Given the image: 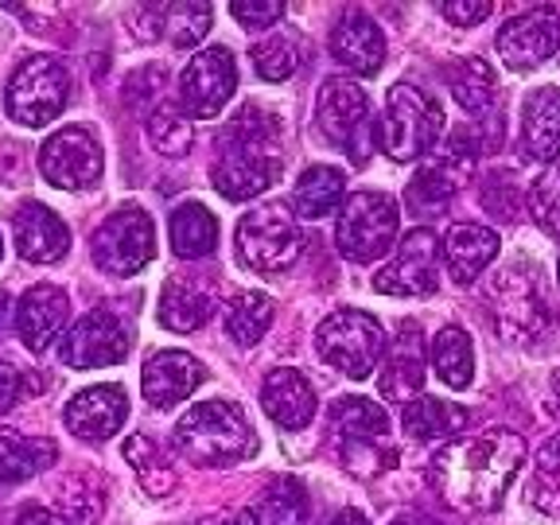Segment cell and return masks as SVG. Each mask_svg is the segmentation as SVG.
I'll return each instance as SVG.
<instances>
[{
    "instance_id": "44",
    "label": "cell",
    "mask_w": 560,
    "mask_h": 525,
    "mask_svg": "<svg viewBox=\"0 0 560 525\" xmlns=\"http://www.w3.org/2000/svg\"><path fill=\"white\" fill-rule=\"evenodd\" d=\"M440 12H444L452 24L471 27V24H479V20L490 16V12H494V4H490V0H444V4H440Z\"/></svg>"
},
{
    "instance_id": "2",
    "label": "cell",
    "mask_w": 560,
    "mask_h": 525,
    "mask_svg": "<svg viewBox=\"0 0 560 525\" xmlns=\"http://www.w3.org/2000/svg\"><path fill=\"white\" fill-rule=\"evenodd\" d=\"M284 156H280V137L272 114H265L261 105H242L230 125L222 129L219 160H214V191L226 195L234 202L257 199L277 184Z\"/></svg>"
},
{
    "instance_id": "15",
    "label": "cell",
    "mask_w": 560,
    "mask_h": 525,
    "mask_svg": "<svg viewBox=\"0 0 560 525\" xmlns=\"http://www.w3.org/2000/svg\"><path fill=\"white\" fill-rule=\"evenodd\" d=\"M129 347H132L129 327H125L114 312L97 307V312L82 315L79 324H74L67 335H62L59 359L67 362L70 370L117 366V362H125Z\"/></svg>"
},
{
    "instance_id": "12",
    "label": "cell",
    "mask_w": 560,
    "mask_h": 525,
    "mask_svg": "<svg viewBox=\"0 0 560 525\" xmlns=\"http://www.w3.org/2000/svg\"><path fill=\"white\" fill-rule=\"evenodd\" d=\"M102 144L90 129L82 125H70V129H59L55 137H47V144L39 149V172L51 187L59 191H86V187H97L102 179Z\"/></svg>"
},
{
    "instance_id": "5",
    "label": "cell",
    "mask_w": 560,
    "mask_h": 525,
    "mask_svg": "<svg viewBox=\"0 0 560 525\" xmlns=\"http://www.w3.org/2000/svg\"><path fill=\"white\" fill-rule=\"evenodd\" d=\"M440 132H444V114L436 97H429L412 82H394L385 97V117L377 121V144L385 149V156L397 164L420 160L429 149H436Z\"/></svg>"
},
{
    "instance_id": "3",
    "label": "cell",
    "mask_w": 560,
    "mask_h": 525,
    "mask_svg": "<svg viewBox=\"0 0 560 525\" xmlns=\"http://www.w3.org/2000/svg\"><path fill=\"white\" fill-rule=\"evenodd\" d=\"M175 447L195 467H230L257 452V436L234 401H202L175 424Z\"/></svg>"
},
{
    "instance_id": "43",
    "label": "cell",
    "mask_w": 560,
    "mask_h": 525,
    "mask_svg": "<svg viewBox=\"0 0 560 525\" xmlns=\"http://www.w3.org/2000/svg\"><path fill=\"white\" fill-rule=\"evenodd\" d=\"M230 12L242 27H272L284 16V4L280 0H234Z\"/></svg>"
},
{
    "instance_id": "31",
    "label": "cell",
    "mask_w": 560,
    "mask_h": 525,
    "mask_svg": "<svg viewBox=\"0 0 560 525\" xmlns=\"http://www.w3.org/2000/svg\"><path fill=\"white\" fill-rule=\"evenodd\" d=\"M347 191V175L331 164H312L296 179V191H292V207H296L300 219H327L335 207L342 202Z\"/></svg>"
},
{
    "instance_id": "41",
    "label": "cell",
    "mask_w": 560,
    "mask_h": 525,
    "mask_svg": "<svg viewBox=\"0 0 560 525\" xmlns=\"http://www.w3.org/2000/svg\"><path fill=\"white\" fill-rule=\"evenodd\" d=\"M529 214L545 234L560 237V164H549L529 187Z\"/></svg>"
},
{
    "instance_id": "47",
    "label": "cell",
    "mask_w": 560,
    "mask_h": 525,
    "mask_svg": "<svg viewBox=\"0 0 560 525\" xmlns=\"http://www.w3.org/2000/svg\"><path fill=\"white\" fill-rule=\"evenodd\" d=\"M202 525H261V514H257V510H237V514L210 517V522H202Z\"/></svg>"
},
{
    "instance_id": "8",
    "label": "cell",
    "mask_w": 560,
    "mask_h": 525,
    "mask_svg": "<svg viewBox=\"0 0 560 525\" xmlns=\"http://www.w3.org/2000/svg\"><path fill=\"white\" fill-rule=\"evenodd\" d=\"M304 249L296 210L284 202H261L237 222V261L254 272H284Z\"/></svg>"
},
{
    "instance_id": "7",
    "label": "cell",
    "mask_w": 560,
    "mask_h": 525,
    "mask_svg": "<svg viewBox=\"0 0 560 525\" xmlns=\"http://www.w3.org/2000/svg\"><path fill=\"white\" fill-rule=\"evenodd\" d=\"M315 350L327 366H335L339 374L354 377H370L385 359V331L374 315L359 312V307H342L331 312L315 331Z\"/></svg>"
},
{
    "instance_id": "42",
    "label": "cell",
    "mask_w": 560,
    "mask_h": 525,
    "mask_svg": "<svg viewBox=\"0 0 560 525\" xmlns=\"http://www.w3.org/2000/svg\"><path fill=\"white\" fill-rule=\"evenodd\" d=\"M517 202H522V191L514 187V175L490 172L487 179H482V207H487L490 214L514 219V214H517Z\"/></svg>"
},
{
    "instance_id": "27",
    "label": "cell",
    "mask_w": 560,
    "mask_h": 525,
    "mask_svg": "<svg viewBox=\"0 0 560 525\" xmlns=\"http://www.w3.org/2000/svg\"><path fill=\"white\" fill-rule=\"evenodd\" d=\"M59 459L55 440L24 436L16 429H0V482H24L47 471Z\"/></svg>"
},
{
    "instance_id": "30",
    "label": "cell",
    "mask_w": 560,
    "mask_h": 525,
    "mask_svg": "<svg viewBox=\"0 0 560 525\" xmlns=\"http://www.w3.org/2000/svg\"><path fill=\"white\" fill-rule=\"evenodd\" d=\"M331 429L342 444H382L389 436V417L370 397H339L331 405Z\"/></svg>"
},
{
    "instance_id": "22",
    "label": "cell",
    "mask_w": 560,
    "mask_h": 525,
    "mask_svg": "<svg viewBox=\"0 0 560 525\" xmlns=\"http://www.w3.org/2000/svg\"><path fill=\"white\" fill-rule=\"evenodd\" d=\"M331 59L354 74H377L385 62V35L366 12H347L331 27Z\"/></svg>"
},
{
    "instance_id": "32",
    "label": "cell",
    "mask_w": 560,
    "mask_h": 525,
    "mask_svg": "<svg viewBox=\"0 0 560 525\" xmlns=\"http://www.w3.org/2000/svg\"><path fill=\"white\" fill-rule=\"evenodd\" d=\"M455 191H459V179L436 160V164L420 167L409 179V187H405V207H409L412 219H440V214H447V207H452Z\"/></svg>"
},
{
    "instance_id": "13",
    "label": "cell",
    "mask_w": 560,
    "mask_h": 525,
    "mask_svg": "<svg viewBox=\"0 0 560 525\" xmlns=\"http://www.w3.org/2000/svg\"><path fill=\"white\" fill-rule=\"evenodd\" d=\"M234 90L237 67L226 47H207V51L191 55V62L179 74V105L187 117H199V121H214L234 97Z\"/></svg>"
},
{
    "instance_id": "29",
    "label": "cell",
    "mask_w": 560,
    "mask_h": 525,
    "mask_svg": "<svg viewBox=\"0 0 560 525\" xmlns=\"http://www.w3.org/2000/svg\"><path fill=\"white\" fill-rule=\"evenodd\" d=\"M172 249L184 261H202L219 249V219L202 202H184L172 214Z\"/></svg>"
},
{
    "instance_id": "10",
    "label": "cell",
    "mask_w": 560,
    "mask_h": 525,
    "mask_svg": "<svg viewBox=\"0 0 560 525\" xmlns=\"http://www.w3.org/2000/svg\"><path fill=\"white\" fill-rule=\"evenodd\" d=\"M70 97V74L59 59L51 55H32L16 67V74L9 79V117L27 129L55 121L62 114V105Z\"/></svg>"
},
{
    "instance_id": "6",
    "label": "cell",
    "mask_w": 560,
    "mask_h": 525,
    "mask_svg": "<svg viewBox=\"0 0 560 525\" xmlns=\"http://www.w3.org/2000/svg\"><path fill=\"white\" fill-rule=\"evenodd\" d=\"M315 121L335 149L347 152L350 164H366L377 140V121L370 117V97L359 82L327 79L324 90H319V102H315Z\"/></svg>"
},
{
    "instance_id": "14",
    "label": "cell",
    "mask_w": 560,
    "mask_h": 525,
    "mask_svg": "<svg viewBox=\"0 0 560 525\" xmlns=\"http://www.w3.org/2000/svg\"><path fill=\"white\" fill-rule=\"evenodd\" d=\"M440 257H444L440 237L432 234V230L417 226L412 234H405L394 261L374 277V292H382V296H401V300L432 296V292H436Z\"/></svg>"
},
{
    "instance_id": "1",
    "label": "cell",
    "mask_w": 560,
    "mask_h": 525,
    "mask_svg": "<svg viewBox=\"0 0 560 525\" xmlns=\"http://www.w3.org/2000/svg\"><path fill=\"white\" fill-rule=\"evenodd\" d=\"M525 459V440L510 429H479L471 436H459L436 455L432 479L440 499L464 514L494 510L506 494L510 479Z\"/></svg>"
},
{
    "instance_id": "49",
    "label": "cell",
    "mask_w": 560,
    "mask_h": 525,
    "mask_svg": "<svg viewBox=\"0 0 560 525\" xmlns=\"http://www.w3.org/2000/svg\"><path fill=\"white\" fill-rule=\"evenodd\" d=\"M9 319H12V300H9V292L0 289V335H4V327H9Z\"/></svg>"
},
{
    "instance_id": "34",
    "label": "cell",
    "mask_w": 560,
    "mask_h": 525,
    "mask_svg": "<svg viewBox=\"0 0 560 525\" xmlns=\"http://www.w3.org/2000/svg\"><path fill=\"white\" fill-rule=\"evenodd\" d=\"M432 370L444 385L452 389H467L475 377V347L471 335L459 331V327H444V331L432 339Z\"/></svg>"
},
{
    "instance_id": "48",
    "label": "cell",
    "mask_w": 560,
    "mask_h": 525,
    "mask_svg": "<svg viewBox=\"0 0 560 525\" xmlns=\"http://www.w3.org/2000/svg\"><path fill=\"white\" fill-rule=\"evenodd\" d=\"M327 525H370V522H366V514H362V510H339V514H335Z\"/></svg>"
},
{
    "instance_id": "28",
    "label": "cell",
    "mask_w": 560,
    "mask_h": 525,
    "mask_svg": "<svg viewBox=\"0 0 560 525\" xmlns=\"http://www.w3.org/2000/svg\"><path fill=\"white\" fill-rule=\"evenodd\" d=\"M467 420H471V412H467L464 405L440 401V397H417V401L405 405L401 424L412 440L432 444V440H447V436H455V432H464Z\"/></svg>"
},
{
    "instance_id": "26",
    "label": "cell",
    "mask_w": 560,
    "mask_h": 525,
    "mask_svg": "<svg viewBox=\"0 0 560 525\" xmlns=\"http://www.w3.org/2000/svg\"><path fill=\"white\" fill-rule=\"evenodd\" d=\"M494 254H499V234L479 226V222H459L444 237V261L455 284H471L494 261Z\"/></svg>"
},
{
    "instance_id": "19",
    "label": "cell",
    "mask_w": 560,
    "mask_h": 525,
    "mask_svg": "<svg viewBox=\"0 0 560 525\" xmlns=\"http://www.w3.org/2000/svg\"><path fill=\"white\" fill-rule=\"evenodd\" d=\"M202 382H207V370L187 350H156L140 370V385L152 409H172L184 397H191Z\"/></svg>"
},
{
    "instance_id": "21",
    "label": "cell",
    "mask_w": 560,
    "mask_h": 525,
    "mask_svg": "<svg viewBox=\"0 0 560 525\" xmlns=\"http://www.w3.org/2000/svg\"><path fill=\"white\" fill-rule=\"evenodd\" d=\"M67 319H70V300L55 284H35L16 304V331L24 339V347L35 350V354L59 339Z\"/></svg>"
},
{
    "instance_id": "11",
    "label": "cell",
    "mask_w": 560,
    "mask_h": 525,
    "mask_svg": "<svg viewBox=\"0 0 560 525\" xmlns=\"http://www.w3.org/2000/svg\"><path fill=\"white\" fill-rule=\"evenodd\" d=\"M90 254H94V265L102 272H114V277H132V272H140L156 257V226H152L149 210L132 207V202L114 210V214L94 230Z\"/></svg>"
},
{
    "instance_id": "4",
    "label": "cell",
    "mask_w": 560,
    "mask_h": 525,
    "mask_svg": "<svg viewBox=\"0 0 560 525\" xmlns=\"http://www.w3.org/2000/svg\"><path fill=\"white\" fill-rule=\"evenodd\" d=\"M487 300L502 339L517 342V347L541 342L557 327V307H552L549 292H545V280L537 277V265H506L499 277L490 280Z\"/></svg>"
},
{
    "instance_id": "35",
    "label": "cell",
    "mask_w": 560,
    "mask_h": 525,
    "mask_svg": "<svg viewBox=\"0 0 560 525\" xmlns=\"http://www.w3.org/2000/svg\"><path fill=\"white\" fill-rule=\"evenodd\" d=\"M272 324V300L265 292H242L226 307V335L242 347H254Z\"/></svg>"
},
{
    "instance_id": "46",
    "label": "cell",
    "mask_w": 560,
    "mask_h": 525,
    "mask_svg": "<svg viewBox=\"0 0 560 525\" xmlns=\"http://www.w3.org/2000/svg\"><path fill=\"white\" fill-rule=\"evenodd\" d=\"M16 525H70V517L55 514V510H44V506H27L24 514L16 517Z\"/></svg>"
},
{
    "instance_id": "20",
    "label": "cell",
    "mask_w": 560,
    "mask_h": 525,
    "mask_svg": "<svg viewBox=\"0 0 560 525\" xmlns=\"http://www.w3.org/2000/svg\"><path fill=\"white\" fill-rule=\"evenodd\" d=\"M12 242H16V254L24 261L51 265L70 249V230L51 207L27 202V207L16 210V219H12Z\"/></svg>"
},
{
    "instance_id": "25",
    "label": "cell",
    "mask_w": 560,
    "mask_h": 525,
    "mask_svg": "<svg viewBox=\"0 0 560 525\" xmlns=\"http://www.w3.org/2000/svg\"><path fill=\"white\" fill-rule=\"evenodd\" d=\"M420 385H424V354H420V331L417 324H401V335H397L394 350L385 354V366L377 374V389L389 401H417Z\"/></svg>"
},
{
    "instance_id": "51",
    "label": "cell",
    "mask_w": 560,
    "mask_h": 525,
    "mask_svg": "<svg viewBox=\"0 0 560 525\" xmlns=\"http://www.w3.org/2000/svg\"><path fill=\"white\" fill-rule=\"evenodd\" d=\"M389 525H417L412 517H397V522H389Z\"/></svg>"
},
{
    "instance_id": "36",
    "label": "cell",
    "mask_w": 560,
    "mask_h": 525,
    "mask_svg": "<svg viewBox=\"0 0 560 525\" xmlns=\"http://www.w3.org/2000/svg\"><path fill=\"white\" fill-rule=\"evenodd\" d=\"M149 140L164 156H184L191 149V117L184 114V105L164 102L149 114Z\"/></svg>"
},
{
    "instance_id": "50",
    "label": "cell",
    "mask_w": 560,
    "mask_h": 525,
    "mask_svg": "<svg viewBox=\"0 0 560 525\" xmlns=\"http://www.w3.org/2000/svg\"><path fill=\"white\" fill-rule=\"evenodd\" d=\"M552 397H557V409H560V370L552 374Z\"/></svg>"
},
{
    "instance_id": "18",
    "label": "cell",
    "mask_w": 560,
    "mask_h": 525,
    "mask_svg": "<svg viewBox=\"0 0 560 525\" xmlns=\"http://www.w3.org/2000/svg\"><path fill=\"white\" fill-rule=\"evenodd\" d=\"M214 307H219V284L214 280L199 277V272H175L164 284V292H160L156 315L167 331L187 335V331H199L210 315H214Z\"/></svg>"
},
{
    "instance_id": "16",
    "label": "cell",
    "mask_w": 560,
    "mask_h": 525,
    "mask_svg": "<svg viewBox=\"0 0 560 525\" xmlns=\"http://www.w3.org/2000/svg\"><path fill=\"white\" fill-rule=\"evenodd\" d=\"M499 47L502 62L510 70H534L545 59H552L560 47V16L552 9H529L522 16L506 20L499 27Z\"/></svg>"
},
{
    "instance_id": "24",
    "label": "cell",
    "mask_w": 560,
    "mask_h": 525,
    "mask_svg": "<svg viewBox=\"0 0 560 525\" xmlns=\"http://www.w3.org/2000/svg\"><path fill=\"white\" fill-rule=\"evenodd\" d=\"M522 149L529 160H560V86H537L522 105Z\"/></svg>"
},
{
    "instance_id": "9",
    "label": "cell",
    "mask_w": 560,
    "mask_h": 525,
    "mask_svg": "<svg viewBox=\"0 0 560 525\" xmlns=\"http://www.w3.org/2000/svg\"><path fill=\"white\" fill-rule=\"evenodd\" d=\"M397 226H401V210L389 195L359 191L342 202L339 222H335V245L342 257L359 265L382 261L397 245Z\"/></svg>"
},
{
    "instance_id": "45",
    "label": "cell",
    "mask_w": 560,
    "mask_h": 525,
    "mask_svg": "<svg viewBox=\"0 0 560 525\" xmlns=\"http://www.w3.org/2000/svg\"><path fill=\"white\" fill-rule=\"evenodd\" d=\"M27 377L20 374L12 362H0V412H9L12 405L20 401V394H24Z\"/></svg>"
},
{
    "instance_id": "39",
    "label": "cell",
    "mask_w": 560,
    "mask_h": 525,
    "mask_svg": "<svg viewBox=\"0 0 560 525\" xmlns=\"http://www.w3.org/2000/svg\"><path fill=\"white\" fill-rule=\"evenodd\" d=\"M254 67L265 82H284L296 74L300 67V47L289 32H272L269 39L254 47Z\"/></svg>"
},
{
    "instance_id": "33",
    "label": "cell",
    "mask_w": 560,
    "mask_h": 525,
    "mask_svg": "<svg viewBox=\"0 0 560 525\" xmlns=\"http://www.w3.org/2000/svg\"><path fill=\"white\" fill-rule=\"evenodd\" d=\"M447 86H452L455 102L475 117H487L494 109V102H499V79H494L490 62L471 59V55L447 70Z\"/></svg>"
},
{
    "instance_id": "37",
    "label": "cell",
    "mask_w": 560,
    "mask_h": 525,
    "mask_svg": "<svg viewBox=\"0 0 560 525\" xmlns=\"http://www.w3.org/2000/svg\"><path fill=\"white\" fill-rule=\"evenodd\" d=\"M125 459H129L132 471L140 475V482H144V490H149V494H160V499H164L167 490L175 487L172 467H167V459L160 455V447L152 444L149 436H129V440H125Z\"/></svg>"
},
{
    "instance_id": "23",
    "label": "cell",
    "mask_w": 560,
    "mask_h": 525,
    "mask_svg": "<svg viewBox=\"0 0 560 525\" xmlns=\"http://www.w3.org/2000/svg\"><path fill=\"white\" fill-rule=\"evenodd\" d=\"M261 409L280 429H307L315 417V389L300 370L280 366L265 377L261 385Z\"/></svg>"
},
{
    "instance_id": "52",
    "label": "cell",
    "mask_w": 560,
    "mask_h": 525,
    "mask_svg": "<svg viewBox=\"0 0 560 525\" xmlns=\"http://www.w3.org/2000/svg\"><path fill=\"white\" fill-rule=\"evenodd\" d=\"M557 277H560V265H557Z\"/></svg>"
},
{
    "instance_id": "17",
    "label": "cell",
    "mask_w": 560,
    "mask_h": 525,
    "mask_svg": "<svg viewBox=\"0 0 560 525\" xmlns=\"http://www.w3.org/2000/svg\"><path fill=\"white\" fill-rule=\"evenodd\" d=\"M62 420L79 440L102 444V440H114L125 429L129 397H125L121 385H90V389L70 397V405L62 409Z\"/></svg>"
},
{
    "instance_id": "40",
    "label": "cell",
    "mask_w": 560,
    "mask_h": 525,
    "mask_svg": "<svg viewBox=\"0 0 560 525\" xmlns=\"http://www.w3.org/2000/svg\"><path fill=\"white\" fill-rule=\"evenodd\" d=\"M164 27L172 35V47H195L210 32V4L187 0V4H164Z\"/></svg>"
},
{
    "instance_id": "38",
    "label": "cell",
    "mask_w": 560,
    "mask_h": 525,
    "mask_svg": "<svg viewBox=\"0 0 560 525\" xmlns=\"http://www.w3.org/2000/svg\"><path fill=\"white\" fill-rule=\"evenodd\" d=\"M307 490L300 479H280L261 502V525H307Z\"/></svg>"
}]
</instances>
